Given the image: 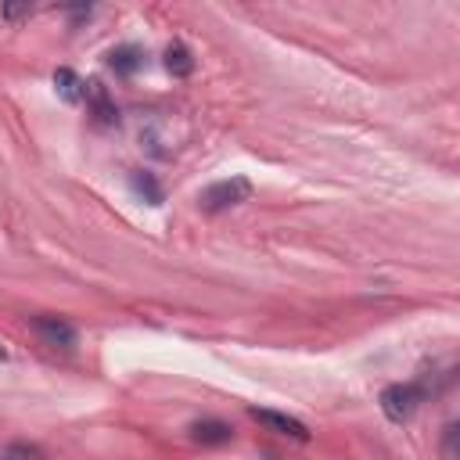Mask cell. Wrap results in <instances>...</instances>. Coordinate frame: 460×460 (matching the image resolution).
<instances>
[{
    "mask_svg": "<svg viewBox=\"0 0 460 460\" xmlns=\"http://www.w3.org/2000/svg\"><path fill=\"white\" fill-rule=\"evenodd\" d=\"M83 104H86V111H90L101 126H119V104H115V97L108 93L104 83L86 79V97H83Z\"/></svg>",
    "mask_w": 460,
    "mask_h": 460,
    "instance_id": "5",
    "label": "cell"
},
{
    "mask_svg": "<svg viewBox=\"0 0 460 460\" xmlns=\"http://www.w3.org/2000/svg\"><path fill=\"white\" fill-rule=\"evenodd\" d=\"M428 395H438V388L431 385L428 374H420L417 381H395V385H385L381 395H377V406L381 413L392 420V424H406L420 402H428Z\"/></svg>",
    "mask_w": 460,
    "mask_h": 460,
    "instance_id": "1",
    "label": "cell"
},
{
    "mask_svg": "<svg viewBox=\"0 0 460 460\" xmlns=\"http://www.w3.org/2000/svg\"><path fill=\"white\" fill-rule=\"evenodd\" d=\"M248 198H252V180H248V176H226V180L208 183V187L198 194V208L208 212V216H216V212H226V208H234V205L248 201Z\"/></svg>",
    "mask_w": 460,
    "mask_h": 460,
    "instance_id": "2",
    "label": "cell"
},
{
    "mask_svg": "<svg viewBox=\"0 0 460 460\" xmlns=\"http://www.w3.org/2000/svg\"><path fill=\"white\" fill-rule=\"evenodd\" d=\"M456 438H460V424L449 420L442 428V460H456Z\"/></svg>",
    "mask_w": 460,
    "mask_h": 460,
    "instance_id": "12",
    "label": "cell"
},
{
    "mask_svg": "<svg viewBox=\"0 0 460 460\" xmlns=\"http://www.w3.org/2000/svg\"><path fill=\"white\" fill-rule=\"evenodd\" d=\"M29 327H32V334H36V338H40L47 349L72 352V349L79 345V331H75V323H68L65 316L40 313V316H32V320H29Z\"/></svg>",
    "mask_w": 460,
    "mask_h": 460,
    "instance_id": "3",
    "label": "cell"
},
{
    "mask_svg": "<svg viewBox=\"0 0 460 460\" xmlns=\"http://www.w3.org/2000/svg\"><path fill=\"white\" fill-rule=\"evenodd\" d=\"M108 68L115 72V75H122V79H129V75H137L140 68H144V50L137 47V43H119V47H111L108 50Z\"/></svg>",
    "mask_w": 460,
    "mask_h": 460,
    "instance_id": "7",
    "label": "cell"
},
{
    "mask_svg": "<svg viewBox=\"0 0 460 460\" xmlns=\"http://www.w3.org/2000/svg\"><path fill=\"white\" fill-rule=\"evenodd\" d=\"M162 65H165V72H169L172 79H187V75L194 72V54L187 50V43L172 40V43L165 47V54H162Z\"/></svg>",
    "mask_w": 460,
    "mask_h": 460,
    "instance_id": "9",
    "label": "cell"
},
{
    "mask_svg": "<svg viewBox=\"0 0 460 460\" xmlns=\"http://www.w3.org/2000/svg\"><path fill=\"white\" fill-rule=\"evenodd\" d=\"M248 417H252V420H259L262 428H270L273 435H284V438H295V442H309V438H313V435H309V428H305L298 417H291V413L266 410V406H248Z\"/></svg>",
    "mask_w": 460,
    "mask_h": 460,
    "instance_id": "4",
    "label": "cell"
},
{
    "mask_svg": "<svg viewBox=\"0 0 460 460\" xmlns=\"http://www.w3.org/2000/svg\"><path fill=\"white\" fill-rule=\"evenodd\" d=\"M187 431H190V442H198V446H226V442H234V428L226 420H219V417H201Z\"/></svg>",
    "mask_w": 460,
    "mask_h": 460,
    "instance_id": "6",
    "label": "cell"
},
{
    "mask_svg": "<svg viewBox=\"0 0 460 460\" xmlns=\"http://www.w3.org/2000/svg\"><path fill=\"white\" fill-rule=\"evenodd\" d=\"M0 460H47V453H43L36 442H22V438H14V442L0 446Z\"/></svg>",
    "mask_w": 460,
    "mask_h": 460,
    "instance_id": "11",
    "label": "cell"
},
{
    "mask_svg": "<svg viewBox=\"0 0 460 460\" xmlns=\"http://www.w3.org/2000/svg\"><path fill=\"white\" fill-rule=\"evenodd\" d=\"M4 359H7V349H4V341H0V363H4Z\"/></svg>",
    "mask_w": 460,
    "mask_h": 460,
    "instance_id": "15",
    "label": "cell"
},
{
    "mask_svg": "<svg viewBox=\"0 0 460 460\" xmlns=\"http://www.w3.org/2000/svg\"><path fill=\"white\" fill-rule=\"evenodd\" d=\"M65 14H68V18H72V25H75V22H90L93 7H65Z\"/></svg>",
    "mask_w": 460,
    "mask_h": 460,
    "instance_id": "13",
    "label": "cell"
},
{
    "mask_svg": "<svg viewBox=\"0 0 460 460\" xmlns=\"http://www.w3.org/2000/svg\"><path fill=\"white\" fill-rule=\"evenodd\" d=\"M29 14V7H4V18H22Z\"/></svg>",
    "mask_w": 460,
    "mask_h": 460,
    "instance_id": "14",
    "label": "cell"
},
{
    "mask_svg": "<svg viewBox=\"0 0 460 460\" xmlns=\"http://www.w3.org/2000/svg\"><path fill=\"white\" fill-rule=\"evenodd\" d=\"M54 90H58V97H65L68 104H83V97H86V79L75 75L72 68H58V72H54Z\"/></svg>",
    "mask_w": 460,
    "mask_h": 460,
    "instance_id": "10",
    "label": "cell"
},
{
    "mask_svg": "<svg viewBox=\"0 0 460 460\" xmlns=\"http://www.w3.org/2000/svg\"><path fill=\"white\" fill-rule=\"evenodd\" d=\"M129 190L144 201V205H162L165 201V187H162V180L155 176V172H147V169H133L129 172Z\"/></svg>",
    "mask_w": 460,
    "mask_h": 460,
    "instance_id": "8",
    "label": "cell"
},
{
    "mask_svg": "<svg viewBox=\"0 0 460 460\" xmlns=\"http://www.w3.org/2000/svg\"><path fill=\"white\" fill-rule=\"evenodd\" d=\"M270 460H277V456H270Z\"/></svg>",
    "mask_w": 460,
    "mask_h": 460,
    "instance_id": "16",
    "label": "cell"
}]
</instances>
